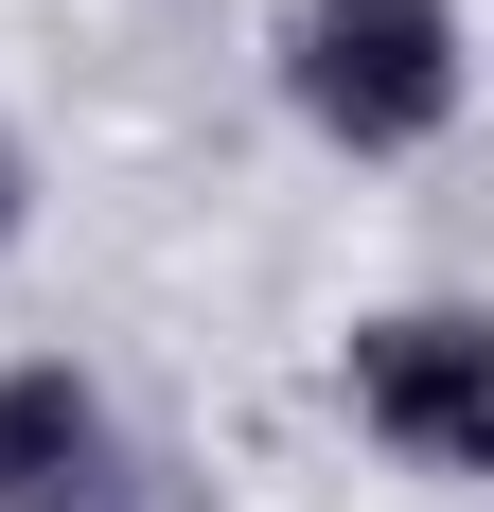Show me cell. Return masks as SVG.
<instances>
[{
	"instance_id": "6da1fadb",
	"label": "cell",
	"mask_w": 494,
	"mask_h": 512,
	"mask_svg": "<svg viewBox=\"0 0 494 512\" xmlns=\"http://www.w3.org/2000/svg\"><path fill=\"white\" fill-rule=\"evenodd\" d=\"M283 89L336 159H424L459 124V0H300Z\"/></svg>"
},
{
	"instance_id": "7a4b0ae2",
	"label": "cell",
	"mask_w": 494,
	"mask_h": 512,
	"mask_svg": "<svg viewBox=\"0 0 494 512\" xmlns=\"http://www.w3.org/2000/svg\"><path fill=\"white\" fill-rule=\"evenodd\" d=\"M353 424L406 442L424 477H477V442H494V336H477L459 301L371 318V336H353Z\"/></svg>"
},
{
	"instance_id": "3957f363",
	"label": "cell",
	"mask_w": 494,
	"mask_h": 512,
	"mask_svg": "<svg viewBox=\"0 0 494 512\" xmlns=\"http://www.w3.org/2000/svg\"><path fill=\"white\" fill-rule=\"evenodd\" d=\"M89 495H106L89 371H0V512H89Z\"/></svg>"
},
{
	"instance_id": "277c9868",
	"label": "cell",
	"mask_w": 494,
	"mask_h": 512,
	"mask_svg": "<svg viewBox=\"0 0 494 512\" xmlns=\"http://www.w3.org/2000/svg\"><path fill=\"white\" fill-rule=\"evenodd\" d=\"M18 212H36V177H18V142H0V248H18Z\"/></svg>"
}]
</instances>
